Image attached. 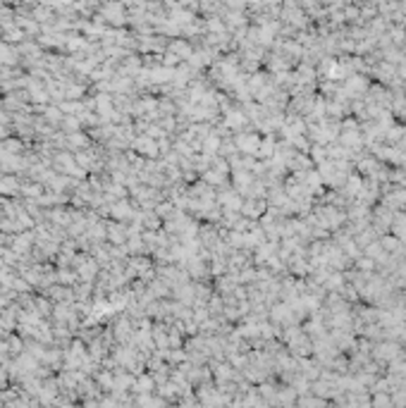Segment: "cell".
<instances>
[{
	"label": "cell",
	"mask_w": 406,
	"mask_h": 408,
	"mask_svg": "<svg viewBox=\"0 0 406 408\" xmlns=\"http://www.w3.org/2000/svg\"><path fill=\"white\" fill-rule=\"evenodd\" d=\"M359 265H361V270H373V267H375V263H373V260H370V258H363V260H361V263H359Z\"/></svg>",
	"instance_id": "obj_1"
}]
</instances>
